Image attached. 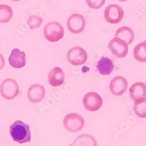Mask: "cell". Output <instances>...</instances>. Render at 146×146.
I'll use <instances>...</instances> for the list:
<instances>
[{"label": "cell", "instance_id": "24", "mask_svg": "<svg viewBox=\"0 0 146 146\" xmlns=\"http://www.w3.org/2000/svg\"><path fill=\"white\" fill-rule=\"evenodd\" d=\"M119 1H121V2H124V1H126L127 0H118Z\"/></svg>", "mask_w": 146, "mask_h": 146}, {"label": "cell", "instance_id": "18", "mask_svg": "<svg viewBox=\"0 0 146 146\" xmlns=\"http://www.w3.org/2000/svg\"><path fill=\"white\" fill-rule=\"evenodd\" d=\"M133 55L139 62H146V42L138 44L134 48Z\"/></svg>", "mask_w": 146, "mask_h": 146}, {"label": "cell", "instance_id": "25", "mask_svg": "<svg viewBox=\"0 0 146 146\" xmlns=\"http://www.w3.org/2000/svg\"><path fill=\"white\" fill-rule=\"evenodd\" d=\"M11 1H19L20 0H11Z\"/></svg>", "mask_w": 146, "mask_h": 146}, {"label": "cell", "instance_id": "15", "mask_svg": "<svg viewBox=\"0 0 146 146\" xmlns=\"http://www.w3.org/2000/svg\"><path fill=\"white\" fill-rule=\"evenodd\" d=\"M96 68L100 73L104 76H108L111 74L114 68L112 60L107 57H101L97 63Z\"/></svg>", "mask_w": 146, "mask_h": 146}, {"label": "cell", "instance_id": "6", "mask_svg": "<svg viewBox=\"0 0 146 146\" xmlns=\"http://www.w3.org/2000/svg\"><path fill=\"white\" fill-rule=\"evenodd\" d=\"M124 16V11L117 4H110L105 9L104 18L109 23L116 24L119 23Z\"/></svg>", "mask_w": 146, "mask_h": 146}, {"label": "cell", "instance_id": "23", "mask_svg": "<svg viewBox=\"0 0 146 146\" xmlns=\"http://www.w3.org/2000/svg\"><path fill=\"white\" fill-rule=\"evenodd\" d=\"M5 66V59L4 56L0 54V70H1Z\"/></svg>", "mask_w": 146, "mask_h": 146}, {"label": "cell", "instance_id": "26", "mask_svg": "<svg viewBox=\"0 0 146 146\" xmlns=\"http://www.w3.org/2000/svg\"><path fill=\"white\" fill-rule=\"evenodd\" d=\"M145 42H146V41H145Z\"/></svg>", "mask_w": 146, "mask_h": 146}, {"label": "cell", "instance_id": "3", "mask_svg": "<svg viewBox=\"0 0 146 146\" xmlns=\"http://www.w3.org/2000/svg\"><path fill=\"white\" fill-rule=\"evenodd\" d=\"M19 88L18 82L13 79L8 78L3 81L0 86V92L6 100H12L19 94Z\"/></svg>", "mask_w": 146, "mask_h": 146}, {"label": "cell", "instance_id": "4", "mask_svg": "<svg viewBox=\"0 0 146 146\" xmlns=\"http://www.w3.org/2000/svg\"><path fill=\"white\" fill-rule=\"evenodd\" d=\"M66 129L71 132H77L84 126V119L78 113H71L67 115L63 120Z\"/></svg>", "mask_w": 146, "mask_h": 146}, {"label": "cell", "instance_id": "19", "mask_svg": "<svg viewBox=\"0 0 146 146\" xmlns=\"http://www.w3.org/2000/svg\"><path fill=\"white\" fill-rule=\"evenodd\" d=\"M133 110L137 117H146V98H140L135 101Z\"/></svg>", "mask_w": 146, "mask_h": 146}, {"label": "cell", "instance_id": "10", "mask_svg": "<svg viewBox=\"0 0 146 146\" xmlns=\"http://www.w3.org/2000/svg\"><path fill=\"white\" fill-rule=\"evenodd\" d=\"M128 87L127 80L122 76H116L112 79L109 84L112 94L115 96H121L126 91Z\"/></svg>", "mask_w": 146, "mask_h": 146}, {"label": "cell", "instance_id": "7", "mask_svg": "<svg viewBox=\"0 0 146 146\" xmlns=\"http://www.w3.org/2000/svg\"><path fill=\"white\" fill-rule=\"evenodd\" d=\"M103 104L102 97L98 93L90 92L84 95L83 105L86 109L90 111H96L101 108Z\"/></svg>", "mask_w": 146, "mask_h": 146}, {"label": "cell", "instance_id": "14", "mask_svg": "<svg viewBox=\"0 0 146 146\" xmlns=\"http://www.w3.org/2000/svg\"><path fill=\"white\" fill-rule=\"evenodd\" d=\"M131 99L135 101L140 98H146V84L137 82L133 84L129 89Z\"/></svg>", "mask_w": 146, "mask_h": 146}, {"label": "cell", "instance_id": "2", "mask_svg": "<svg viewBox=\"0 0 146 146\" xmlns=\"http://www.w3.org/2000/svg\"><path fill=\"white\" fill-rule=\"evenodd\" d=\"M64 34L63 26L57 22L48 23L44 28L45 38L50 42H56L62 39Z\"/></svg>", "mask_w": 146, "mask_h": 146}, {"label": "cell", "instance_id": "22", "mask_svg": "<svg viewBox=\"0 0 146 146\" xmlns=\"http://www.w3.org/2000/svg\"><path fill=\"white\" fill-rule=\"evenodd\" d=\"M87 5L91 8L98 9L105 4V0H86Z\"/></svg>", "mask_w": 146, "mask_h": 146}, {"label": "cell", "instance_id": "8", "mask_svg": "<svg viewBox=\"0 0 146 146\" xmlns=\"http://www.w3.org/2000/svg\"><path fill=\"white\" fill-rule=\"evenodd\" d=\"M108 48L113 54L118 58H124L129 52L127 43L123 40L115 37L108 44Z\"/></svg>", "mask_w": 146, "mask_h": 146}, {"label": "cell", "instance_id": "20", "mask_svg": "<svg viewBox=\"0 0 146 146\" xmlns=\"http://www.w3.org/2000/svg\"><path fill=\"white\" fill-rule=\"evenodd\" d=\"M13 11L8 5H0V23L8 22L13 18Z\"/></svg>", "mask_w": 146, "mask_h": 146}, {"label": "cell", "instance_id": "16", "mask_svg": "<svg viewBox=\"0 0 146 146\" xmlns=\"http://www.w3.org/2000/svg\"><path fill=\"white\" fill-rule=\"evenodd\" d=\"M115 37L125 40L129 45L133 42L134 38H135V33L130 28L123 27L116 31Z\"/></svg>", "mask_w": 146, "mask_h": 146}, {"label": "cell", "instance_id": "9", "mask_svg": "<svg viewBox=\"0 0 146 146\" xmlns=\"http://www.w3.org/2000/svg\"><path fill=\"white\" fill-rule=\"evenodd\" d=\"M67 25L68 30L72 33H81L86 28V19L81 15L72 14L68 18Z\"/></svg>", "mask_w": 146, "mask_h": 146}, {"label": "cell", "instance_id": "11", "mask_svg": "<svg viewBox=\"0 0 146 146\" xmlns=\"http://www.w3.org/2000/svg\"><path fill=\"white\" fill-rule=\"evenodd\" d=\"M9 63L14 68H21L26 65L27 59L25 52H21L19 48H15L12 50L8 58Z\"/></svg>", "mask_w": 146, "mask_h": 146}, {"label": "cell", "instance_id": "17", "mask_svg": "<svg viewBox=\"0 0 146 146\" xmlns=\"http://www.w3.org/2000/svg\"><path fill=\"white\" fill-rule=\"evenodd\" d=\"M70 146H97V142L93 136L83 134L77 137Z\"/></svg>", "mask_w": 146, "mask_h": 146}, {"label": "cell", "instance_id": "21", "mask_svg": "<svg viewBox=\"0 0 146 146\" xmlns=\"http://www.w3.org/2000/svg\"><path fill=\"white\" fill-rule=\"evenodd\" d=\"M43 19L40 17L36 15L30 16L27 21V23L31 29H35L39 28L43 23Z\"/></svg>", "mask_w": 146, "mask_h": 146}, {"label": "cell", "instance_id": "1", "mask_svg": "<svg viewBox=\"0 0 146 146\" xmlns=\"http://www.w3.org/2000/svg\"><path fill=\"white\" fill-rule=\"evenodd\" d=\"M9 133L14 141L19 144L31 141L30 127L22 120H16L13 125H11L9 127Z\"/></svg>", "mask_w": 146, "mask_h": 146}, {"label": "cell", "instance_id": "5", "mask_svg": "<svg viewBox=\"0 0 146 146\" xmlns=\"http://www.w3.org/2000/svg\"><path fill=\"white\" fill-rule=\"evenodd\" d=\"M67 58L71 64L78 66L84 64L87 62L88 54L83 48L76 46L71 48L68 50Z\"/></svg>", "mask_w": 146, "mask_h": 146}, {"label": "cell", "instance_id": "13", "mask_svg": "<svg viewBox=\"0 0 146 146\" xmlns=\"http://www.w3.org/2000/svg\"><path fill=\"white\" fill-rule=\"evenodd\" d=\"M45 95V89L40 84H34L31 86L28 91L29 100L33 103L40 102Z\"/></svg>", "mask_w": 146, "mask_h": 146}, {"label": "cell", "instance_id": "12", "mask_svg": "<svg viewBox=\"0 0 146 146\" xmlns=\"http://www.w3.org/2000/svg\"><path fill=\"white\" fill-rule=\"evenodd\" d=\"M65 74L62 68L56 67L49 72L48 76V81L52 86L59 87L64 83Z\"/></svg>", "mask_w": 146, "mask_h": 146}]
</instances>
